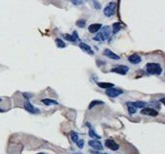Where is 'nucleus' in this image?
Returning <instances> with one entry per match:
<instances>
[{
	"label": "nucleus",
	"mask_w": 165,
	"mask_h": 154,
	"mask_svg": "<svg viewBox=\"0 0 165 154\" xmlns=\"http://www.w3.org/2000/svg\"><path fill=\"white\" fill-rule=\"evenodd\" d=\"M112 29L110 26H104L102 27V30L100 32H98L95 36L93 37L94 41H98V42H103L105 40H107L110 36H111V33H112Z\"/></svg>",
	"instance_id": "nucleus-1"
},
{
	"label": "nucleus",
	"mask_w": 165,
	"mask_h": 154,
	"mask_svg": "<svg viewBox=\"0 0 165 154\" xmlns=\"http://www.w3.org/2000/svg\"><path fill=\"white\" fill-rule=\"evenodd\" d=\"M146 70L148 74L159 76L162 73V68L158 63H148L146 65Z\"/></svg>",
	"instance_id": "nucleus-2"
},
{
	"label": "nucleus",
	"mask_w": 165,
	"mask_h": 154,
	"mask_svg": "<svg viewBox=\"0 0 165 154\" xmlns=\"http://www.w3.org/2000/svg\"><path fill=\"white\" fill-rule=\"evenodd\" d=\"M123 93V91L120 89V88H115V87H111L109 89H106V95L111 97V98H116L119 97L120 95H121Z\"/></svg>",
	"instance_id": "nucleus-3"
},
{
	"label": "nucleus",
	"mask_w": 165,
	"mask_h": 154,
	"mask_svg": "<svg viewBox=\"0 0 165 154\" xmlns=\"http://www.w3.org/2000/svg\"><path fill=\"white\" fill-rule=\"evenodd\" d=\"M116 3L114 2H111V3H109L107 6L105 7V9H104V15L106 16V17H112V16H114L115 13H116Z\"/></svg>",
	"instance_id": "nucleus-4"
},
{
	"label": "nucleus",
	"mask_w": 165,
	"mask_h": 154,
	"mask_svg": "<svg viewBox=\"0 0 165 154\" xmlns=\"http://www.w3.org/2000/svg\"><path fill=\"white\" fill-rule=\"evenodd\" d=\"M128 70H129V68L127 67V66H124V65H118V66H116L115 68H113V69L111 70V72L123 76V75H126V73L128 72Z\"/></svg>",
	"instance_id": "nucleus-5"
},
{
	"label": "nucleus",
	"mask_w": 165,
	"mask_h": 154,
	"mask_svg": "<svg viewBox=\"0 0 165 154\" xmlns=\"http://www.w3.org/2000/svg\"><path fill=\"white\" fill-rule=\"evenodd\" d=\"M141 113L144 114V115H150V116H156V115H158L157 111L153 110L152 108H144V109H142Z\"/></svg>",
	"instance_id": "nucleus-6"
},
{
	"label": "nucleus",
	"mask_w": 165,
	"mask_h": 154,
	"mask_svg": "<svg viewBox=\"0 0 165 154\" xmlns=\"http://www.w3.org/2000/svg\"><path fill=\"white\" fill-rule=\"evenodd\" d=\"M89 146H91L92 148L96 149V150H102V149H103L102 143L99 142V141H97V140H91V141H89Z\"/></svg>",
	"instance_id": "nucleus-7"
},
{
	"label": "nucleus",
	"mask_w": 165,
	"mask_h": 154,
	"mask_svg": "<svg viewBox=\"0 0 165 154\" xmlns=\"http://www.w3.org/2000/svg\"><path fill=\"white\" fill-rule=\"evenodd\" d=\"M105 145L108 148H110V149L114 150V151L115 150H118V149L120 148V145L115 142V141H113V140H107V141L105 142Z\"/></svg>",
	"instance_id": "nucleus-8"
},
{
	"label": "nucleus",
	"mask_w": 165,
	"mask_h": 154,
	"mask_svg": "<svg viewBox=\"0 0 165 154\" xmlns=\"http://www.w3.org/2000/svg\"><path fill=\"white\" fill-rule=\"evenodd\" d=\"M128 107H133V108H140V109H144L147 106V103L145 102H141V101H137V102H128L126 103Z\"/></svg>",
	"instance_id": "nucleus-9"
},
{
	"label": "nucleus",
	"mask_w": 165,
	"mask_h": 154,
	"mask_svg": "<svg viewBox=\"0 0 165 154\" xmlns=\"http://www.w3.org/2000/svg\"><path fill=\"white\" fill-rule=\"evenodd\" d=\"M128 61L130 63H132V64H139L140 62L142 61V58H141V56L139 54L133 53V54H131L128 57Z\"/></svg>",
	"instance_id": "nucleus-10"
},
{
	"label": "nucleus",
	"mask_w": 165,
	"mask_h": 154,
	"mask_svg": "<svg viewBox=\"0 0 165 154\" xmlns=\"http://www.w3.org/2000/svg\"><path fill=\"white\" fill-rule=\"evenodd\" d=\"M104 55L109 57V58H111V59H114V60H119L121 57L118 55V54H116L115 52H113L112 50H110V49H105L104 50Z\"/></svg>",
	"instance_id": "nucleus-11"
},
{
	"label": "nucleus",
	"mask_w": 165,
	"mask_h": 154,
	"mask_svg": "<svg viewBox=\"0 0 165 154\" xmlns=\"http://www.w3.org/2000/svg\"><path fill=\"white\" fill-rule=\"evenodd\" d=\"M24 109H25L27 111L31 112V113H37V112H39L38 109H36V108L33 105H31L29 102H25V103H24Z\"/></svg>",
	"instance_id": "nucleus-12"
},
{
	"label": "nucleus",
	"mask_w": 165,
	"mask_h": 154,
	"mask_svg": "<svg viewBox=\"0 0 165 154\" xmlns=\"http://www.w3.org/2000/svg\"><path fill=\"white\" fill-rule=\"evenodd\" d=\"M79 47H80V48H81V49H82V50H84L85 52H88V53H89V54H93V51H92V49H91V48L89 47L88 44L81 42V43L79 44Z\"/></svg>",
	"instance_id": "nucleus-13"
},
{
	"label": "nucleus",
	"mask_w": 165,
	"mask_h": 154,
	"mask_svg": "<svg viewBox=\"0 0 165 154\" xmlns=\"http://www.w3.org/2000/svg\"><path fill=\"white\" fill-rule=\"evenodd\" d=\"M102 28V24L100 23H93L89 26V31L90 33H96Z\"/></svg>",
	"instance_id": "nucleus-14"
},
{
	"label": "nucleus",
	"mask_w": 165,
	"mask_h": 154,
	"mask_svg": "<svg viewBox=\"0 0 165 154\" xmlns=\"http://www.w3.org/2000/svg\"><path fill=\"white\" fill-rule=\"evenodd\" d=\"M64 38L67 41H69V42H76L77 40H78V35H77L76 31H74L72 35H70V34H64Z\"/></svg>",
	"instance_id": "nucleus-15"
},
{
	"label": "nucleus",
	"mask_w": 165,
	"mask_h": 154,
	"mask_svg": "<svg viewBox=\"0 0 165 154\" xmlns=\"http://www.w3.org/2000/svg\"><path fill=\"white\" fill-rule=\"evenodd\" d=\"M97 85L103 89H109L111 87H114V84L110 82H97Z\"/></svg>",
	"instance_id": "nucleus-16"
},
{
	"label": "nucleus",
	"mask_w": 165,
	"mask_h": 154,
	"mask_svg": "<svg viewBox=\"0 0 165 154\" xmlns=\"http://www.w3.org/2000/svg\"><path fill=\"white\" fill-rule=\"evenodd\" d=\"M42 103L47 106H52V105H57V103L56 100H52V99H43L42 100Z\"/></svg>",
	"instance_id": "nucleus-17"
},
{
	"label": "nucleus",
	"mask_w": 165,
	"mask_h": 154,
	"mask_svg": "<svg viewBox=\"0 0 165 154\" xmlns=\"http://www.w3.org/2000/svg\"><path fill=\"white\" fill-rule=\"evenodd\" d=\"M121 29V24L120 22H116V23L113 24V33L114 34H117Z\"/></svg>",
	"instance_id": "nucleus-18"
},
{
	"label": "nucleus",
	"mask_w": 165,
	"mask_h": 154,
	"mask_svg": "<svg viewBox=\"0 0 165 154\" xmlns=\"http://www.w3.org/2000/svg\"><path fill=\"white\" fill-rule=\"evenodd\" d=\"M70 136H71V139H72V141L74 142H77L79 141V136H78L76 132H74V131L70 132Z\"/></svg>",
	"instance_id": "nucleus-19"
},
{
	"label": "nucleus",
	"mask_w": 165,
	"mask_h": 154,
	"mask_svg": "<svg viewBox=\"0 0 165 154\" xmlns=\"http://www.w3.org/2000/svg\"><path fill=\"white\" fill-rule=\"evenodd\" d=\"M89 135L90 138H93V139H97V140H98V139H100V136L97 135V134H96L95 132L91 129V128H90L89 131Z\"/></svg>",
	"instance_id": "nucleus-20"
},
{
	"label": "nucleus",
	"mask_w": 165,
	"mask_h": 154,
	"mask_svg": "<svg viewBox=\"0 0 165 154\" xmlns=\"http://www.w3.org/2000/svg\"><path fill=\"white\" fill-rule=\"evenodd\" d=\"M97 105H104V102H102V101H98V100L92 101V102L90 103V105H89V109H91V108H93L94 106H97Z\"/></svg>",
	"instance_id": "nucleus-21"
},
{
	"label": "nucleus",
	"mask_w": 165,
	"mask_h": 154,
	"mask_svg": "<svg viewBox=\"0 0 165 154\" xmlns=\"http://www.w3.org/2000/svg\"><path fill=\"white\" fill-rule=\"evenodd\" d=\"M56 43H57V46L58 48H65L66 47V45L63 43V41L61 39H59V38L56 39Z\"/></svg>",
	"instance_id": "nucleus-22"
},
{
	"label": "nucleus",
	"mask_w": 165,
	"mask_h": 154,
	"mask_svg": "<svg viewBox=\"0 0 165 154\" xmlns=\"http://www.w3.org/2000/svg\"><path fill=\"white\" fill-rule=\"evenodd\" d=\"M76 25L78 27H81V28H84L86 26V20L85 19H79L76 22Z\"/></svg>",
	"instance_id": "nucleus-23"
},
{
	"label": "nucleus",
	"mask_w": 165,
	"mask_h": 154,
	"mask_svg": "<svg viewBox=\"0 0 165 154\" xmlns=\"http://www.w3.org/2000/svg\"><path fill=\"white\" fill-rule=\"evenodd\" d=\"M71 1L75 5H82V3H84V0H71Z\"/></svg>",
	"instance_id": "nucleus-24"
},
{
	"label": "nucleus",
	"mask_w": 165,
	"mask_h": 154,
	"mask_svg": "<svg viewBox=\"0 0 165 154\" xmlns=\"http://www.w3.org/2000/svg\"><path fill=\"white\" fill-rule=\"evenodd\" d=\"M128 111H129V113L132 115V114H134V113L136 112V109L133 108V107H128Z\"/></svg>",
	"instance_id": "nucleus-25"
},
{
	"label": "nucleus",
	"mask_w": 165,
	"mask_h": 154,
	"mask_svg": "<svg viewBox=\"0 0 165 154\" xmlns=\"http://www.w3.org/2000/svg\"><path fill=\"white\" fill-rule=\"evenodd\" d=\"M84 143H85V142H84L82 140H80V141L77 142V145H78V147L79 148H82L84 147Z\"/></svg>",
	"instance_id": "nucleus-26"
},
{
	"label": "nucleus",
	"mask_w": 165,
	"mask_h": 154,
	"mask_svg": "<svg viewBox=\"0 0 165 154\" xmlns=\"http://www.w3.org/2000/svg\"><path fill=\"white\" fill-rule=\"evenodd\" d=\"M94 5H95V8H96V9H100V5H99V3H98V2L94 1Z\"/></svg>",
	"instance_id": "nucleus-27"
},
{
	"label": "nucleus",
	"mask_w": 165,
	"mask_h": 154,
	"mask_svg": "<svg viewBox=\"0 0 165 154\" xmlns=\"http://www.w3.org/2000/svg\"><path fill=\"white\" fill-rule=\"evenodd\" d=\"M23 96L25 97L26 99H29L30 98V95H28V94H26V93H23Z\"/></svg>",
	"instance_id": "nucleus-28"
},
{
	"label": "nucleus",
	"mask_w": 165,
	"mask_h": 154,
	"mask_svg": "<svg viewBox=\"0 0 165 154\" xmlns=\"http://www.w3.org/2000/svg\"><path fill=\"white\" fill-rule=\"evenodd\" d=\"M160 102H161L162 104H164V103H165V99L164 98H161V99H160Z\"/></svg>",
	"instance_id": "nucleus-29"
},
{
	"label": "nucleus",
	"mask_w": 165,
	"mask_h": 154,
	"mask_svg": "<svg viewBox=\"0 0 165 154\" xmlns=\"http://www.w3.org/2000/svg\"><path fill=\"white\" fill-rule=\"evenodd\" d=\"M91 152H92L93 154H98V153H96V152H93V151H91ZM102 154H108V153H102Z\"/></svg>",
	"instance_id": "nucleus-30"
},
{
	"label": "nucleus",
	"mask_w": 165,
	"mask_h": 154,
	"mask_svg": "<svg viewBox=\"0 0 165 154\" xmlns=\"http://www.w3.org/2000/svg\"><path fill=\"white\" fill-rule=\"evenodd\" d=\"M75 154H82V153H75Z\"/></svg>",
	"instance_id": "nucleus-31"
},
{
	"label": "nucleus",
	"mask_w": 165,
	"mask_h": 154,
	"mask_svg": "<svg viewBox=\"0 0 165 154\" xmlns=\"http://www.w3.org/2000/svg\"><path fill=\"white\" fill-rule=\"evenodd\" d=\"M38 154H45V153H38Z\"/></svg>",
	"instance_id": "nucleus-32"
},
{
	"label": "nucleus",
	"mask_w": 165,
	"mask_h": 154,
	"mask_svg": "<svg viewBox=\"0 0 165 154\" xmlns=\"http://www.w3.org/2000/svg\"><path fill=\"white\" fill-rule=\"evenodd\" d=\"M0 101H1V99H0Z\"/></svg>",
	"instance_id": "nucleus-33"
}]
</instances>
